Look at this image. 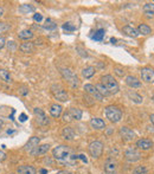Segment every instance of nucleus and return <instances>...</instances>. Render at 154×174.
I'll return each instance as SVG.
<instances>
[{"label": "nucleus", "instance_id": "obj_37", "mask_svg": "<svg viewBox=\"0 0 154 174\" xmlns=\"http://www.w3.org/2000/svg\"><path fill=\"white\" fill-rule=\"evenodd\" d=\"M42 19H43V15L40 14V13H36V14L33 15V20H34V22L40 23V22H42Z\"/></svg>", "mask_w": 154, "mask_h": 174}, {"label": "nucleus", "instance_id": "obj_24", "mask_svg": "<svg viewBox=\"0 0 154 174\" xmlns=\"http://www.w3.org/2000/svg\"><path fill=\"white\" fill-rule=\"evenodd\" d=\"M18 38H19V39H22V40H26V42H29L30 39L33 38V32H32L31 30H29V29L20 31V32L18 33Z\"/></svg>", "mask_w": 154, "mask_h": 174}, {"label": "nucleus", "instance_id": "obj_6", "mask_svg": "<svg viewBox=\"0 0 154 174\" xmlns=\"http://www.w3.org/2000/svg\"><path fill=\"white\" fill-rule=\"evenodd\" d=\"M51 92H52L55 99H57V101H59V102H67V101H69L68 92L64 90L61 85H58V84L51 85Z\"/></svg>", "mask_w": 154, "mask_h": 174}, {"label": "nucleus", "instance_id": "obj_27", "mask_svg": "<svg viewBox=\"0 0 154 174\" xmlns=\"http://www.w3.org/2000/svg\"><path fill=\"white\" fill-rule=\"evenodd\" d=\"M127 95H128V97L134 102V103H138V104H140V103H142V101H144V99H142V96L141 95H139V94H136V92H132V91H128L127 92Z\"/></svg>", "mask_w": 154, "mask_h": 174}, {"label": "nucleus", "instance_id": "obj_26", "mask_svg": "<svg viewBox=\"0 0 154 174\" xmlns=\"http://www.w3.org/2000/svg\"><path fill=\"white\" fill-rule=\"evenodd\" d=\"M95 72H96V69L94 67H87V68L82 70V76L84 77L85 79H89V78H91L92 76L95 75Z\"/></svg>", "mask_w": 154, "mask_h": 174}, {"label": "nucleus", "instance_id": "obj_25", "mask_svg": "<svg viewBox=\"0 0 154 174\" xmlns=\"http://www.w3.org/2000/svg\"><path fill=\"white\" fill-rule=\"evenodd\" d=\"M122 31L127 34V36H129V37H133V38H136L139 36V32L138 30H135L133 26H129V25H126V26H123Z\"/></svg>", "mask_w": 154, "mask_h": 174}, {"label": "nucleus", "instance_id": "obj_41", "mask_svg": "<svg viewBox=\"0 0 154 174\" xmlns=\"http://www.w3.org/2000/svg\"><path fill=\"white\" fill-rule=\"evenodd\" d=\"M7 159V155H6V153L2 151H0V161H5V160Z\"/></svg>", "mask_w": 154, "mask_h": 174}, {"label": "nucleus", "instance_id": "obj_16", "mask_svg": "<svg viewBox=\"0 0 154 174\" xmlns=\"http://www.w3.org/2000/svg\"><path fill=\"white\" fill-rule=\"evenodd\" d=\"M62 137H63L64 140H67V141L74 140V139H75V130L71 128V127H69V126L64 127L63 130H62Z\"/></svg>", "mask_w": 154, "mask_h": 174}, {"label": "nucleus", "instance_id": "obj_51", "mask_svg": "<svg viewBox=\"0 0 154 174\" xmlns=\"http://www.w3.org/2000/svg\"><path fill=\"white\" fill-rule=\"evenodd\" d=\"M11 174H14V173H11Z\"/></svg>", "mask_w": 154, "mask_h": 174}, {"label": "nucleus", "instance_id": "obj_44", "mask_svg": "<svg viewBox=\"0 0 154 174\" xmlns=\"http://www.w3.org/2000/svg\"><path fill=\"white\" fill-rule=\"evenodd\" d=\"M56 174H72V173L69 172V171H59V172H57Z\"/></svg>", "mask_w": 154, "mask_h": 174}, {"label": "nucleus", "instance_id": "obj_19", "mask_svg": "<svg viewBox=\"0 0 154 174\" xmlns=\"http://www.w3.org/2000/svg\"><path fill=\"white\" fill-rule=\"evenodd\" d=\"M126 84H127L128 87L133 88V89L141 87V82L139 81L135 76H127V77H126Z\"/></svg>", "mask_w": 154, "mask_h": 174}, {"label": "nucleus", "instance_id": "obj_4", "mask_svg": "<svg viewBox=\"0 0 154 174\" xmlns=\"http://www.w3.org/2000/svg\"><path fill=\"white\" fill-rule=\"evenodd\" d=\"M61 74L71 88H77L79 85V79H78L77 75L70 69H61Z\"/></svg>", "mask_w": 154, "mask_h": 174}, {"label": "nucleus", "instance_id": "obj_22", "mask_svg": "<svg viewBox=\"0 0 154 174\" xmlns=\"http://www.w3.org/2000/svg\"><path fill=\"white\" fill-rule=\"evenodd\" d=\"M68 113L70 114L71 119H72V120H76V121H79V120L82 119V115H83L82 110L78 109V108H69Z\"/></svg>", "mask_w": 154, "mask_h": 174}, {"label": "nucleus", "instance_id": "obj_14", "mask_svg": "<svg viewBox=\"0 0 154 174\" xmlns=\"http://www.w3.org/2000/svg\"><path fill=\"white\" fill-rule=\"evenodd\" d=\"M136 147L141 151H148L153 147V142L148 139H140L136 141Z\"/></svg>", "mask_w": 154, "mask_h": 174}, {"label": "nucleus", "instance_id": "obj_8", "mask_svg": "<svg viewBox=\"0 0 154 174\" xmlns=\"http://www.w3.org/2000/svg\"><path fill=\"white\" fill-rule=\"evenodd\" d=\"M119 133H120V135H121V137H122V140L123 141H126V142H131V141H133V140L136 137L135 133H134L131 128L126 127V126L121 127L120 130H119Z\"/></svg>", "mask_w": 154, "mask_h": 174}, {"label": "nucleus", "instance_id": "obj_3", "mask_svg": "<svg viewBox=\"0 0 154 174\" xmlns=\"http://www.w3.org/2000/svg\"><path fill=\"white\" fill-rule=\"evenodd\" d=\"M71 149L67 144H59L52 149V156L57 160H65L69 158Z\"/></svg>", "mask_w": 154, "mask_h": 174}, {"label": "nucleus", "instance_id": "obj_49", "mask_svg": "<svg viewBox=\"0 0 154 174\" xmlns=\"http://www.w3.org/2000/svg\"><path fill=\"white\" fill-rule=\"evenodd\" d=\"M0 126H2V121L1 120H0Z\"/></svg>", "mask_w": 154, "mask_h": 174}, {"label": "nucleus", "instance_id": "obj_23", "mask_svg": "<svg viewBox=\"0 0 154 174\" xmlns=\"http://www.w3.org/2000/svg\"><path fill=\"white\" fill-rule=\"evenodd\" d=\"M0 81H2L6 84L12 83V76L10 75V72L6 69H0Z\"/></svg>", "mask_w": 154, "mask_h": 174}, {"label": "nucleus", "instance_id": "obj_15", "mask_svg": "<svg viewBox=\"0 0 154 174\" xmlns=\"http://www.w3.org/2000/svg\"><path fill=\"white\" fill-rule=\"evenodd\" d=\"M18 174H37V169L31 165H22L17 168Z\"/></svg>", "mask_w": 154, "mask_h": 174}, {"label": "nucleus", "instance_id": "obj_39", "mask_svg": "<svg viewBox=\"0 0 154 174\" xmlns=\"http://www.w3.org/2000/svg\"><path fill=\"white\" fill-rule=\"evenodd\" d=\"M5 45H6V39H5L4 37H0V50L4 49Z\"/></svg>", "mask_w": 154, "mask_h": 174}, {"label": "nucleus", "instance_id": "obj_11", "mask_svg": "<svg viewBox=\"0 0 154 174\" xmlns=\"http://www.w3.org/2000/svg\"><path fill=\"white\" fill-rule=\"evenodd\" d=\"M104 173L106 174H116V171H117V162H116L114 159L111 158H108L104 162Z\"/></svg>", "mask_w": 154, "mask_h": 174}, {"label": "nucleus", "instance_id": "obj_46", "mask_svg": "<svg viewBox=\"0 0 154 174\" xmlns=\"http://www.w3.org/2000/svg\"><path fill=\"white\" fill-rule=\"evenodd\" d=\"M40 173H42V174H46V173H47V171L43 168V169H40Z\"/></svg>", "mask_w": 154, "mask_h": 174}, {"label": "nucleus", "instance_id": "obj_5", "mask_svg": "<svg viewBox=\"0 0 154 174\" xmlns=\"http://www.w3.org/2000/svg\"><path fill=\"white\" fill-rule=\"evenodd\" d=\"M88 152L90 154V156L94 159H99L101 155H102V152H103V144L99 141V140H95L89 144L88 146Z\"/></svg>", "mask_w": 154, "mask_h": 174}, {"label": "nucleus", "instance_id": "obj_30", "mask_svg": "<svg viewBox=\"0 0 154 174\" xmlns=\"http://www.w3.org/2000/svg\"><path fill=\"white\" fill-rule=\"evenodd\" d=\"M144 12L147 14H154V2H147L144 6Z\"/></svg>", "mask_w": 154, "mask_h": 174}, {"label": "nucleus", "instance_id": "obj_28", "mask_svg": "<svg viewBox=\"0 0 154 174\" xmlns=\"http://www.w3.org/2000/svg\"><path fill=\"white\" fill-rule=\"evenodd\" d=\"M138 32H139V34L148 36V34L152 32V30H151V27H149L148 25H146V24H140L138 27Z\"/></svg>", "mask_w": 154, "mask_h": 174}, {"label": "nucleus", "instance_id": "obj_32", "mask_svg": "<svg viewBox=\"0 0 154 174\" xmlns=\"http://www.w3.org/2000/svg\"><path fill=\"white\" fill-rule=\"evenodd\" d=\"M95 87H96V89H97V91L100 92V94H101V95H102V96H104V97H106V96H109V95H110V94L108 92L107 89H106V88H104V87H103V85H102V84H101V83L96 84Z\"/></svg>", "mask_w": 154, "mask_h": 174}, {"label": "nucleus", "instance_id": "obj_7", "mask_svg": "<svg viewBox=\"0 0 154 174\" xmlns=\"http://www.w3.org/2000/svg\"><path fill=\"white\" fill-rule=\"evenodd\" d=\"M124 158L128 162H136L141 159V153L135 147H128L124 151Z\"/></svg>", "mask_w": 154, "mask_h": 174}, {"label": "nucleus", "instance_id": "obj_42", "mask_svg": "<svg viewBox=\"0 0 154 174\" xmlns=\"http://www.w3.org/2000/svg\"><path fill=\"white\" fill-rule=\"evenodd\" d=\"M78 159H81L83 162H85V164L88 162V159H87V156H85L84 154H79V155H78Z\"/></svg>", "mask_w": 154, "mask_h": 174}, {"label": "nucleus", "instance_id": "obj_29", "mask_svg": "<svg viewBox=\"0 0 154 174\" xmlns=\"http://www.w3.org/2000/svg\"><path fill=\"white\" fill-rule=\"evenodd\" d=\"M104 34H106L104 30H103V29H100V30H97L95 32V34L92 36V39H94V40H97V42H101V40L103 39V37H104Z\"/></svg>", "mask_w": 154, "mask_h": 174}, {"label": "nucleus", "instance_id": "obj_43", "mask_svg": "<svg viewBox=\"0 0 154 174\" xmlns=\"http://www.w3.org/2000/svg\"><path fill=\"white\" fill-rule=\"evenodd\" d=\"M26 119H27V116L25 115V114H20V116H19V120L22 122H25L26 121Z\"/></svg>", "mask_w": 154, "mask_h": 174}, {"label": "nucleus", "instance_id": "obj_31", "mask_svg": "<svg viewBox=\"0 0 154 174\" xmlns=\"http://www.w3.org/2000/svg\"><path fill=\"white\" fill-rule=\"evenodd\" d=\"M56 23H55L52 19H50V18H47L45 20V24H44V29L46 30H55L56 29Z\"/></svg>", "mask_w": 154, "mask_h": 174}, {"label": "nucleus", "instance_id": "obj_1", "mask_svg": "<svg viewBox=\"0 0 154 174\" xmlns=\"http://www.w3.org/2000/svg\"><path fill=\"white\" fill-rule=\"evenodd\" d=\"M101 84L108 90V92L111 94H117L120 91L119 83L115 81V78L111 75H104L101 77Z\"/></svg>", "mask_w": 154, "mask_h": 174}, {"label": "nucleus", "instance_id": "obj_33", "mask_svg": "<svg viewBox=\"0 0 154 174\" xmlns=\"http://www.w3.org/2000/svg\"><path fill=\"white\" fill-rule=\"evenodd\" d=\"M147 168L145 166H136L133 169V174H146Z\"/></svg>", "mask_w": 154, "mask_h": 174}, {"label": "nucleus", "instance_id": "obj_21", "mask_svg": "<svg viewBox=\"0 0 154 174\" xmlns=\"http://www.w3.org/2000/svg\"><path fill=\"white\" fill-rule=\"evenodd\" d=\"M34 49H36V46L32 42H26V43L20 44V46H19V50L24 53H32L34 51Z\"/></svg>", "mask_w": 154, "mask_h": 174}, {"label": "nucleus", "instance_id": "obj_35", "mask_svg": "<svg viewBox=\"0 0 154 174\" xmlns=\"http://www.w3.org/2000/svg\"><path fill=\"white\" fill-rule=\"evenodd\" d=\"M63 30H65V31H75V26L72 25L71 23H65V24H63Z\"/></svg>", "mask_w": 154, "mask_h": 174}, {"label": "nucleus", "instance_id": "obj_47", "mask_svg": "<svg viewBox=\"0 0 154 174\" xmlns=\"http://www.w3.org/2000/svg\"><path fill=\"white\" fill-rule=\"evenodd\" d=\"M4 14V8L0 7V18H1V15Z\"/></svg>", "mask_w": 154, "mask_h": 174}, {"label": "nucleus", "instance_id": "obj_50", "mask_svg": "<svg viewBox=\"0 0 154 174\" xmlns=\"http://www.w3.org/2000/svg\"><path fill=\"white\" fill-rule=\"evenodd\" d=\"M152 99H153V102H154V95H153V97H152Z\"/></svg>", "mask_w": 154, "mask_h": 174}, {"label": "nucleus", "instance_id": "obj_10", "mask_svg": "<svg viewBox=\"0 0 154 174\" xmlns=\"http://www.w3.org/2000/svg\"><path fill=\"white\" fill-rule=\"evenodd\" d=\"M84 90L90 97H92V99H97V101H103V96L97 91V89H96L95 85H92V84H85Z\"/></svg>", "mask_w": 154, "mask_h": 174}, {"label": "nucleus", "instance_id": "obj_20", "mask_svg": "<svg viewBox=\"0 0 154 174\" xmlns=\"http://www.w3.org/2000/svg\"><path fill=\"white\" fill-rule=\"evenodd\" d=\"M49 111L51 114V116L52 117H59L62 115V111H63V107L61 104H57V103H54V104H51L50 107V109H49Z\"/></svg>", "mask_w": 154, "mask_h": 174}, {"label": "nucleus", "instance_id": "obj_34", "mask_svg": "<svg viewBox=\"0 0 154 174\" xmlns=\"http://www.w3.org/2000/svg\"><path fill=\"white\" fill-rule=\"evenodd\" d=\"M8 30H10V25L7 23H5V22H0V37H1L2 33L7 32Z\"/></svg>", "mask_w": 154, "mask_h": 174}, {"label": "nucleus", "instance_id": "obj_12", "mask_svg": "<svg viewBox=\"0 0 154 174\" xmlns=\"http://www.w3.org/2000/svg\"><path fill=\"white\" fill-rule=\"evenodd\" d=\"M141 78L146 83H154V70L152 68L141 69Z\"/></svg>", "mask_w": 154, "mask_h": 174}, {"label": "nucleus", "instance_id": "obj_18", "mask_svg": "<svg viewBox=\"0 0 154 174\" xmlns=\"http://www.w3.org/2000/svg\"><path fill=\"white\" fill-rule=\"evenodd\" d=\"M90 126L96 130H102V129L106 128V122L99 117H92L90 120Z\"/></svg>", "mask_w": 154, "mask_h": 174}, {"label": "nucleus", "instance_id": "obj_2", "mask_svg": "<svg viewBox=\"0 0 154 174\" xmlns=\"http://www.w3.org/2000/svg\"><path fill=\"white\" fill-rule=\"evenodd\" d=\"M104 114H106V117L110 122H113V123H117V122L121 121V119H122V111L115 106L106 107Z\"/></svg>", "mask_w": 154, "mask_h": 174}, {"label": "nucleus", "instance_id": "obj_9", "mask_svg": "<svg viewBox=\"0 0 154 174\" xmlns=\"http://www.w3.org/2000/svg\"><path fill=\"white\" fill-rule=\"evenodd\" d=\"M33 113H34V116H36V122L38 123L39 126H46L49 123V120H47V117H46V115L43 109L34 108L33 109Z\"/></svg>", "mask_w": 154, "mask_h": 174}, {"label": "nucleus", "instance_id": "obj_38", "mask_svg": "<svg viewBox=\"0 0 154 174\" xmlns=\"http://www.w3.org/2000/svg\"><path fill=\"white\" fill-rule=\"evenodd\" d=\"M114 71H115V74L117 76H120V77H123V76H124V71H123L122 69H119V68H116L115 70H114Z\"/></svg>", "mask_w": 154, "mask_h": 174}, {"label": "nucleus", "instance_id": "obj_45", "mask_svg": "<svg viewBox=\"0 0 154 174\" xmlns=\"http://www.w3.org/2000/svg\"><path fill=\"white\" fill-rule=\"evenodd\" d=\"M149 120H151V122H152V123L154 124V114H152V115L149 116Z\"/></svg>", "mask_w": 154, "mask_h": 174}, {"label": "nucleus", "instance_id": "obj_40", "mask_svg": "<svg viewBox=\"0 0 154 174\" xmlns=\"http://www.w3.org/2000/svg\"><path fill=\"white\" fill-rule=\"evenodd\" d=\"M19 92H20V95L26 96V95H27V92H29V90H27V88L23 87V88H20V89H19Z\"/></svg>", "mask_w": 154, "mask_h": 174}, {"label": "nucleus", "instance_id": "obj_48", "mask_svg": "<svg viewBox=\"0 0 154 174\" xmlns=\"http://www.w3.org/2000/svg\"><path fill=\"white\" fill-rule=\"evenodd\" d=\"M110 42H111V43H115L116 39H115V38H110Z\"/></svg>", "mask_w": 154, "mask_h": 174}, {"label": "nucleus", "instance_id": "obj_17", "mask_svg": "<svg viewBox=\"0 0 154 174\" xmlns=\"http://www.w3.org/2000/svg\"><path fill=\"white\" fill-rule=\"evenodd\" d=\"M50 144H39L38 147L34 149V151L31 153V155H33V156H38V155H43V154H45L49 152L50 149Z\"/></svg>", "mask_w": 154, "mask_h": 174}, {"label": "nucleus", "instance_id": "obj_13", "mask_svg": "<svg viewBox=\"0 0 154 174\" xmlns=\"http://www.w3.org/2000/svg\"><path fill=\"white\" fill-rule=\"evenodd\" d=\"M39 142H40V139L38 136H32L29 139V141L26 142L25 144V147H24V149L26 152H29V153H32V152L34 151L37 147L39 146Z\"/></svg>", "mask_w": 154, "mask_h": 174}, {"label": "nucleus", "instance_id": "obj_36", "mask_svg": "<svg viewBox=\"0 0 154 174\" xmlns=\"http://www.w3.org/2000/svg\"><path fill=\"white\" fill-rule=\"evenodd\" d=\"M63 121L64 122H71L72 121V119H71V116H70V114L67 111V113H64L63 115Z\"/></svg>", "mask_w": 154, "mask_h": 174}]
</instances>
